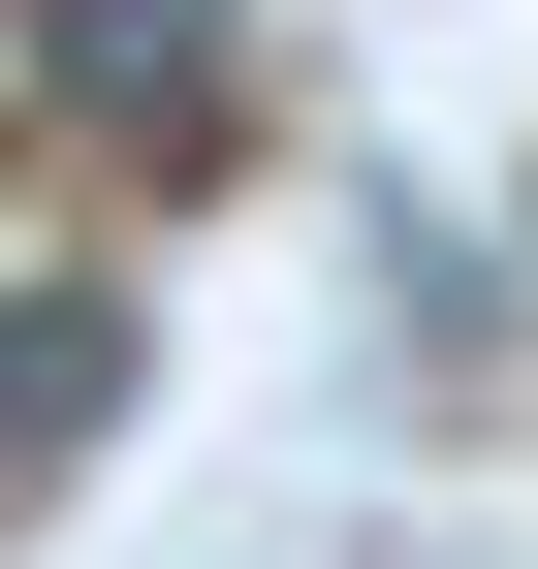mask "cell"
Masks as SVG:
<instances>
[{
    "label": "cell",
    "mask_w": 538,
    "mask_h": 569,
    "mask_svg": "<svg viewBox=\"0 0 538 569\" xmlns=\"http://www.w3.org/2000/svg\"><path fill=\"white\" fill-rule=\"evenodd\" d=\"M0 159L222 190L253 159V0H0Z\"/></svg>",
    "instance_id": "cell-1"
},
{
    "label": "cell",
    "mask_w": 538,
    "mask_h": 569,
    "mask_svg": "<svg viewBox=\"0 0 538 569\" xmlns=\"http://www.w3.org/2000/svg\"><path fill=\"white\" fill-rule=\"evenodd\" d=\"M96 411H127V284H96V253H32V284H0V475H63Z\"/></svg>",
    "instance_id": "cell-2"
}]
</instances>
